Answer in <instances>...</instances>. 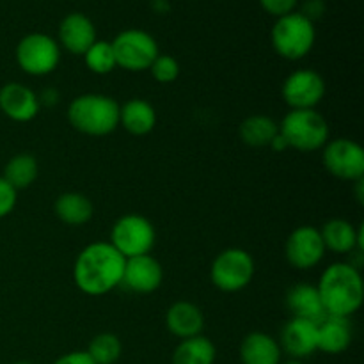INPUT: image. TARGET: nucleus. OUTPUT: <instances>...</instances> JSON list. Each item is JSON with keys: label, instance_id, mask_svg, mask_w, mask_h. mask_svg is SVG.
<instances>
[{"label": "nucleus", "instance_id": "nucleus-1", "mask_svg": "<svg viewBox=\"0 0 364 364\" xmlns=\"http://www.w3.org/2000/svg\"><path fill=\"white\" fill-rule=\"evenodd\" d=\"M124 263L110 242H92L78 252L73 265L75 287L85 295L102 297L123 283Z\"/></svg>", "mask_w": 364, "mask_h": 364}, {"label": "nucleus", "instance_id": "nucleus-2", "mask_svg": "<svg viewBox=\"0 0 364 364\" xmlns=\"http://www.w3.org/2000/svg\"><path fill=\"white\" fill-rule=\"evenodd\" d=\"M316 290L323 311L329 316L350 318L361 309L364 301L363 276L352 263H331L320 276Z\"/></svg>", "mask_w": 364, "mask_h": 364}, {"label": "nucleus", "instance_id": "nucleus-3", "mask_svg": "<svg viewBox=\"0 0 364 364\" xmlns=\"http://www.w3.org/2000/svg\"><path fill=\"white\" fill-rule=\"evenodd\" d=\"M119 107L112 96L87 92L70 103L68 121L80 134L105 137L119 127Z\"/></svg>", "mask_w": 364, "mask_h": 364}, {"label": "nucleus", "instance_id": "nucleus-4", "mask_svg": "<svg viewBox=\"0 0 364 364\" xmlns=\"http://www.w3.org/2000/svg\"><path fill=\"white\" fill-rule=\"evenodd\" d=\"M316 41L315 21L301 11H294L276 18L270 31V43L274 52L287 60H301L313 50Z\"/></svg>", "mask_w": 364, "mask_h": 364}, {"label": "nucleus", "instance_id": "nucleus-5", "mask_svg": "<svg viewBox=\"0 0 364 364\" xmlns=\"http://www.w3.org/2000/svg\"><path fill=\"white\" fill-rule=\"evenodd\" d=\"M329 134V123L316 109L290 110L279 123V135L297 151H318L327 144Z\"/></svg>", "mask_w": 364, "mask_h": 364}, {"label": "nucleus", "instance_id": "nucleus-6", "mask_svg": "<svg viewBox=\"0 0 364 364\" xmlns=\"http://www.w3.org/2000/svg\"><path fill=\"white\" fill-rule=\"evenodd\" d=\"M255 270L256 265L251 252L240 247H230L215 256L210 269V279L217 290L235 294L251 284Z\"/></svg>", "mask_w": 364, "mask_h": 364}, {"label": "nucleus", "instance_id": "nucleus-7", "mask_svg": "<svg viewBox=\"0 0 364 364\" xmlns=\"http://www.w3.org/2000/svg\"><path fill=\"white\" fill-rule=\"evenodd\" d=\"M14 55L23 73L31 77H45L59 66L60 46L57 39L45 32H32L18 41Z\"/></svg>", "mask_w": 364, "mask_h": 364}, {"label": "nucleus", "instance_id": "nucleus-8", "mask_svg": "<svg viewBox=\"0 0 364 364\" xmlns=\"http://www.w3.org/2000/svg\"><path fill=\"white\" fill-rule=\"evenodd\" d=\"M110 45L116 55L117 68H123L130 73L148 71L160 53L156 39L141 28H127L119 32Z\"/></svg>", "mask_w": 364, "mask_h": 364}, {"label": "nucleus", "instance_id": "nucleus-9", "mask_svg": "<svg viewBox=\"0 0 364 364\" xmlns=\"http://www.w3.org/2000/svg\"><path fill=\"white\" fill-rule=\"evenodd\" d=\"M156 233L151 220L137 213H127L114 223L110 244L124 258L149 255L155 245Z\"/></svg>", "mask_w": 364, "mask_h": 364}, {"label": "nucleus", "instance_id": "nucleus-10", "mask_svg": "<svg viewBox=\"0 0 364 364\" xmlns=\"http://www.w3.org/2000/svg\"><path fill=\"white\" fill-rule=\"evenodd\" d=\"M323 167L331 176L343 181H359L364 178V149L347 137L327 141L322 148Z\"/></svg>", "mask_w": 364, "mask_h": 364}, {"label": "nucleus", "instance_id": "nucleus-11", "mask_svg": "<svg viewBox=\"0 0 364 364\" xmlns=\"http://www.w3.org/2000/svg\"><path fill=\"white\" fill-rule=\"evenodd\" d=\"M281 96L290 110L316 109L326 96V80L315 70H295L284 78Z\"/></svg>", "mask_w": 364, "mask_h": 364}, {"label": "nucleus", "instance_id": "nucleus-12", "mask_svg": "<svg viewBox=\"0 0 364 364\" xmlns=\"http://www.w3.org/2000/svg\"><path fill=\"white\" fill-rule=\"evenodd\" d=\"M320 230L315 226H299L288 235L284 245L287 262L297 270H311L318 265L326 256Z\"/></svg>", "mask_w": 364, "mask_h": 364}, {"label": "nucleus", "instance_id": "nucleus-13", "mask_svg": "<svg viewBox=\"0 0 364 364\" xmlns=\"http://www.w3.org/2000/svg\"><path fill=\"white\" fill-rule=\"evenodd\" d=\"M41 103L38 95L20 82H9L0 87V110L16 123H28L39 114Z\"/></svg>", "mask_w": 364, "mask_h": 364}, {"label": "nucleus", "instance_id": "nucleus-14", "mask_svg": "<svg viewBox=\"0 0 364 364\" xmlns=\"http://www.w3.org/2000/svg\"><path fill=\"white\" fill-rule=\"evenodd\" d=\"M164 281V269L151 255L128 258L124 263L123 283L135 294H153Z\"/></svg>", "mask_w": 364, "mask_h": 364}, {"label": "nucleus", "instance_id": "nucleus-15", "mask_svg": "<svg viewBox=\"0 0 364 364\" xmlns=\"http://www.w3.org/2000/svg\"><path fill=\"white\" fill-rule=\"evenodd\" d=\"M279 347L290 359H301L315 354L316 348V323L302 318H290L281 329Z\"/></svg>", "mask_w": 364, "mask_h": 364}, {"label": "nucleus", "instance_id": "nucleus-16", "mask_svg": "<svg viewBox=\"0 0 364 364\" xmlns=\"http://www.w3.org/2000/svg\"><path fill=\"white\" fill-rule=\"evenodd\" d=\"M96 41V27L84 13H70L59 25V46L73 55H84Z\"/></svg>", "mask_w": 364, "mask_h": 364}, {"label": "nucleus", "instance_id": "nucleus-17", "mask_svg": "<svg viewBox=\"0 0 364 364\" xmlns=\"http://www.w3.org/2000/svg\"><path fill=\"white\" fill-rule=\"evenodd\" d=\"M326 251L336 252V255H350V252H361L364 247L363 242V226L355 228L354 224L345 219H331L320 230Z\"/></svg>", "mask_w": 364, "mask_h": 364}, {"label": "nucleus", "instance_id": "nucleus-18", "mask_svg": "<svg viewBox=\"0 0 364 364\" xmlns=\"http://www.w3.org/2000/svg\"><path fill=\"white\" fill-rule=\"evenodd\" d=\"M352 333L350 320L341 316L326 315L316 323V348L327 355H340L350 347Z\"/></svg>", "mask_w": 364, "mask_h": 364}, {"label": "nucleus", "instance_id": "nucleus-19", "mask_svg": "<svg viewBox=\"0 0 364 364\" xmlns=\"http://www.w3.org/2000/svg\"><path fill=\"white\" fill-rule=\"evenodd\" d=\"M166 327L173 336L180 340L199 336L205 327V316L196 304L188 301H178L167 309Z\"/></svg>", "mask_w": 364, "mask_h": 364}, {"label": "nucleus", "instance_id": "nucleus-20", "mask_svg": "<svg viewBox=\"0 0 364 364\" xmlns=\"http://www.w3.org/2000/svg\"><path fill=\"white\" fill-rule=\"evenodd\" d=\"M283 350L279 341L267 333H249L240 343L242 364H281Z\"/></svg>", "mask_w": 364, "mask_h": 364}, {"label": "nucleus", "instance_id": "nucleus-21", "mask_svg": "<svg viewBox=\"0 0 364 364\" xmlns=\"http://www.w3.org/2000/svg\"><path fill=\"white\" fill-rule=\"evenodd\" d=\"M287 308L291 313V318H302L318 323L326 316L318 290L308 283H299L288 290Z\"/></svg>", "mask_w": 364, "mask_h": 364}, {"label": "nucleus", "instance_id": "nucleus-22", "mask_svg": "<svg viewBox=\"0 0 364 364\" xmlns=\"http://www.w3.org/2000/svg\"><path fill=\"white\" fill-rule=\"evenodd\" d=\"M156 124V110L149 102L142 98H132L119 107V127L128 134L148 135Z\"/></svg>", "mask_w": 364, "mask_h": 364}, {"label": "nucleus", "instance_id": "nucleus-23", "mask_svg": "<svg viewBox=\"0 0 364 364\" xmlns=\"http://www.w3.org/2000/svg\"><path fill=\"white\" fill-rule=\"evenodd\" d=\"M57 219L66 226H84L95 215V206L87 196L80 192H64L55 199L53 205Z\"/></svg>", "mask_w": 364, "mask_h": 364}, {"label": "nucleus", "instance_id": "nucleus-24", "mask_svg": "<svg viewBox=\"0 0 364 364\" xmlns=\"http://www.w3.org/2000/svg\"><path fill=\"white\" fill-rule=\"evenodd\" d=\"M277 134H279V124L265 114H252L245 117L238 128V135L244 144L251 148H270Z\"/></svg>", "mask_w": 364, "mask_h": 364}, {"label": "nucleus", "instance_id": "nucleus-25", "mask_svg": "<svg viewBox=\"0 0 364 364\" xmlns=\"http://www.w3.org/2000/svg\"><path fill=\"white\" fill-rule=\"evenodd\" d=\"M215 345L203 334L180 340L173 352V364H215Z\"/></svg>", "mask_w": 364, "mask_h": 364}, {"label": "nucleus", "instance_id": "nucleus-26", "mask_svg": "<svg viewBox=\"0 0 364 364\" xmlns=\"http://www.w3.org/2000/svg\"><path fill=\"white\" fill-rule=\"evenodd\" d=\"M38 174L39 166L36 156H32L31 153H18L6 164L2 178L18 192L21 188L31 187Z\"/></svg>", "mask_w": 364, "mask_h": 364}, {"label": "nucleus", "instance_id": "nucleus-27", "mask_svg": "<svg viewBox=\"0 0 364 364\" xmlns=\"http://www.w3.org/2000/svg\"><path fill=\"white\" fill-rule=\"evenodd\" d=\"M85 352L96 364H116L123 355V343L116 334L102 333L89 341Z\"/></svg>", "mask_w": 364, "mask_h": 364}, {"label": "nucleus", "instance_id": "nucleus-28", "mask_svg": "<svg viewBox=\"0 0 364 364\" xmlns=\"http://www.w3.org/2000/svg\"><path fill=\"white\" fill-rule=\"evenodd\" d=\"M82 57H84V63L87 66V70L92 71L95 75H109L117 68L116 55H114L110 41L96 39Z\"/></svg>", "mask_w": 364, "mask_h": 364}, {"label": "nucleus", "instance_id": "nucleus-29", "mask_svg": "<svg viewBox=\"0 0 364 364\" xmlns=\"http://www.w3.org/2000/svg\"><path fill=\"white\" fill-rule=\"evenodd\" d=\"M149 71L159 84H173L180 77V63L169 53H159L149 66Z\"/></svg>", "mask_w": 364, "mask_h": 364}, {"label": "nucleus", "instance_id": "nucleus-30", "mask_svg": "<svg viewBox=\"0 0 364 364\" xmlns=\"http://www.w3.org/2000/svg\"><path fill=\"white\" fill-rule=\"evenodd\" d=\"M18 201V192L0 176V219L9 215Z\"/></svg>", "mask_w": 364, "mask_h": 364}, {"label": "nucleus", "instance_id": "nucleus-31", "mask_svg": "<svg viewBox=\"0 0 364 364\" xmlns=\"http://www.w3.org/2000/svg\"><path fill=\"white\" fill-rule=\"evenodd\" d=\"M262 9L270 16L281 18L288 13H294L299 0H258Z\"/></svg>", "mask_w": 364, "mask_h": 364}, {"label": "nucleus", "instance_id": "nucleus-32", "mask_svg": "<svg viewBox=\"0 0 364 364\" xmlns=\"http://www.w3.org/2000/svg\"><path fill=\"white\" fill-rule=\"evenodd\" d=\"M53 364H96V363L89 358L85 350L84 352L75 350V352H68V354L60 355L59 359L53 361Z\"/></svg>", "mask_w": 364, "mask_h": 364}, {"label": "nucleus", "instance_id": "nucleus-33", "mask_svg": "<svg viewBox=\"0 0 364 364\" xmlns=\"http://www.w3.org/2000/svg\"><path fill=\"white\" fill-rule=\"evenodd\" d=\"M301 13L304 14V16H308L311 21H315V18L323 13V2L322 0H308Z\"/></svg>", "mask_w": 364, "mask_h": 364}, {"label": "nucleus", "instance_id": "nucleus-34", "mask_svg": "<svg viewBox=\"0 0 364 364\" xmlns=\"http://www.w3.org/2000/svg\"><path fill=\"white\" fill-rule=\"evenodd\" d=\"M38 98L41 105L43 103H45V105H55V103L59 102V92H57L55 89H45Z\"/></svg>", "mask_w": 364, "mask_h": 364}, {"label": "nucleus", "instance_id": "nucleus-35", "mask_svg": "<svg viewBox=\"0 0 364 364\" xmlns=\"http://www.w3.org/2000/svg\"><path fill=\"white\" fill-rule=\"evenodd\" d=\"M281 364H304V361H301V359H288V361H284Z\"/></svg>", "mask_w": 364, "mask_h": 364}, {"label": "nucleus", "instance_id": "nucleus-36", "mask_svg": "<svg viewBox=\"0 0 364 364\" xmlns=\"http://www.w3.org/2000/svg\"><path fill=\"white\" fill-rule=\"evenodd\" d=\"M14 364H32V363H28V361H18V363H14Z\"/></svg>", "mask_w": 364, "mask_h": 364}]
</instances>
